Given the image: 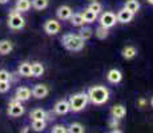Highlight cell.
I'll use <instances>...</instances> for the list:
<instances>
[{"mask_svg": "<svg viewBox=\"0 0 153 133\" xmlns=\"http://www.w3.org/2000/svg\"><path fill=\"white\" fill-rule=\"evenodd\" d=\"M31 7H32L31 0H16V5H15V8L19 12H28L31 10Z\"/></svg>", "mask_w": 153, "mask_h": 133, "instance_id": "ffe728a7", "label": "cell"}, {"mask_svg": "<svg viewBox=\"0 0 153 133\" xmlns=\"http://www.w3.org/2000/svg\"><path fill=\"white\" fill-rule=\"evenodd\" d=\"M68 101H69L71 111H73V112H80V111H83L85 106H87L88 101H89V99H88V93H85V92H79V93L72 94V96L69 97Z\"/></svg>", "mask_w": 153, "mask_h": 133, "instance_id": "3957f363", "label": "cell"}, {"mask_svg": "<svg viewBox=\"0 0 153 133\" xmlns=\"http://www.w3.org/2000/svg\"><path fill=\"white\" fill-rule=\"evenodd\" d=\"M95 35H96V37H97V39H100V40H105V39L108 37V35H109V28L100 25V27H97V28H96Z\"/></svg>", "mask_w": 153, "mask_h": 133, "instance_id": "cb8c5ba5", "label": "cell"}, {"mask_svg": "<svg viewBox=\"0 0 153 133\" xmlns=\"http://www.w3.org/2000/svg\"><path fill=\"white\" fill-rule=\"evenodd\" d=\"M124 7L126 8V10L131 11V12L137 13L139 10H140V3H139V0H126V1L124 3Z\"/></svg>", "mask_w": 153, "mask_h": 133, "instance_id": "7402d4cb", "label": "cell"}, {"mask_svg": "<svg viewBox=\"0 0 153 133\" xmlns=\"http://www.w3.org/2000/svg\"><path fill=\"white\" fill-rule=\"evenodd\" d=\"M13 49V44L12 41L10 40H0V55L5 56V55H10Z\"/></svg>", "mask_w": 153, "mask_h": 133, "instance_id": "2e32d148", "label": "cell"}, {"mask_svg": "<svg viewBox=\"0 0 153 133\" xmlns=\"http://www.w3.org/2000/svg\"><path fill=\"white\" fill-rule=\"evenodd\" d=\"M68 132H71V133H84L85 128H84V125H81V124H79V123H72L68 128Z\"/></svg>", "mask_w": 153, "mask_h": 133, "instance_id": "4316f807", "label": "cell"}, {"mask_svg": "<svg viewBox=\"0 0 153 133\" xmlns=\"http://www.w3.org/2000/svg\"><path fill=\"white\" fill-rule=\"evenodd\" d=\"M79 35H80L84 40H89L93 35V31L89 28V27H83V28L80 29V32H79Z\"/></svg>", "mask_w": 153, "mask_h": 133, "instance_id": "83f0119b", "label": "cell"}, {"mask_svg": "<svg viewBox=\"0 0 153 133\" xmlns=\"http://www.w3.org/2000/svg\"><path fill=\"white\" fill-rule=\"evenodd\" d=\"M32 7L37 11H43L48 7V0H31Z\"/></svg>", "mask_w": 153, "mask_h": 133, "instance_id": "484cf974", "label": "cell"}, {"mask_svg": "<svg viewBox=\"0 0 153 133\" xmlns=\"http://www.w3.org/2000/svg\"><path fill=\"white\" fill-rule=\"evenodd\" d=\"M48 93H49V88L45 84H37L32 89V96L35 99H44V97L48 96Z\"/></svg>", "mask_w": 153, "mask_h": 133, "instance_id": "9c48e42d", "label": "cell"}, {"mask_svg": "<svg viewBox=\"0 0 153 133\" xmlns=\"http://www.w3.org/2000/svg\"><path fill=\"white\" fill-rule=\"evenodd\" d=\"M107 79L109 82H112V84H117V82H120L123 80V73L120 72L119 69L113 68V69H111L109 72L107 73Z\"/></svg>", "mask_w": 153, "mask_h": 133, "instance_id": "5bb4252c", "label": "cell"}, {"mask_svg": "<svg viewBox=\"0 0 153 133\" xmlns=\"http://www.w3.org/2000/svg\"><path fill=\"white\" fill-rule=\"evenodd\" d=\"M71 111V106H69V101L67 100H59L57 103L53 106V112L59 116H63V114H67Z\"/></svg>", "mask_w": 153, "mask_h": 133, "instance_id": "ba28073f", "label": "cell"}, {"mask_svg": "<svg viewBox=\"0 0 153 133\" xmlns=\"http://www.w3.org/2000/svg\"><path fill=\"white\" fill-rule=\"evenodd\" d=\"M10 0H0V4H7Z\"/></svg>", "mask_w": 153, "mask_h": 133, "instance_id": "e575fe53", "label": "cell"}, {"mask_svg": "<svg viewBox=\"0 0 153 133\" xmlns=\"http://www.w3.org/2000/svg\"><path fill=\"white\" fill-rule=\"evenodd\" d=\"M121 56L125 59V60H132V59H134L137 56V48L133 45H126L123 48Z\"/></svg>", "mask_w": 153, "mask_h": 133, "instance_id": "9a60e30c", "label": "cell"}, {"mask_svg": "<svg viewBox=\"0 0 153 133\" xmlns=\"http://www.w3.org/2000/svg\"><path fill=\"white\" fill-rule=\"evenodd\" d=\"M145 104H146V101L144 99H139V100H137V105H139V106H144Z\"/></svg>", "mask_w": 153, "mask_h": 133, "instance_id": "836d02e7", "label": "cell"}, {"mask_svg": "<svg viewBox=\"0 0 153 133\" xmlns=\"http://www.w3.org/2000/svg\"><path fill=\"white\" fill-rule=\"evenodd\" d=\"M25 25V19L22 16V12L13 8V10L10 11V16H8V27L13 31H19V29H23Z\"/></svg>", "mask_w": 153, "mask_h": 133, "instance_id": "277c9868", "label": "cell"}, {"mask_svg": "<svg viewBox=\"0 0 153 133\" xmlns=\"http://www.w3.org/2000/svg\"><path fill=\"white\" fill-rule=\"evenodd\" d=\"M29 117L31 120H42V119H45L47 117V112L42 108H36L29 113Z\"/></svg>", "mask_w": 153, "mask_h": 133, "instance_id": "603a6c76", "label": "cell"}, {"mask_svg": "<svg viewBox=\"0 0 153 133\" xmlns=\"http://www.w3.org/2000/svg\"><path fill=\"white\" fill-rule=\"evenodd\" d=\"M31 65L32 64L29 63V61H23V63H20L19 68H17L19 75L23 76V77H29V76H31Z\"/></svg>", "mask_w": 153, "mask_h": 133, "instance_id": "e0dca14e", "label": "cell"}, {"mask_svg": "<svg viewBox=\"0 0 153 133\" xmlns=\"http://www.w3.org/2000/svg\"><path fill=\"white\" fill-rule=\"evenodd\" d=\"M88 8H89V10H92V11H95V12L99 15L100 12H101V10H102V5L100 4L99 1H96V0H95V1H91V4H89V7H88Z\"/></svg>", "mask_w": 153, "mask_h": 133, "instance_id": "4dcf8cb0", "label": "cell"}, {"mask_svg": "<svg viewBox=\"0 0 153 133\" xmlns=\"http://www.w3.org/2000/svg\"><path fill=\"white\" fill-rule=\"evenodd\" d=\"M47 126V121L45 119H42V120H32V129L35 132H42L45 129Z\"/></svg>", "mask_w": 153, "mask_h": 133, "instance_id": "d4e9b609", "label": "cell"}, {"mask_svg": "<svg viewBox=\"0 0 153 133\" xmlns=\"http://www.w3.org/2000/svg\"><path fill=\"white\" fill-rule=\"evenodd\" d=\"M151 105L153 106V97H152V100H151Z\"/></svg>", "mask_w": 153, "mask_h": 133, "instance_id": "8d00e7d4", "label": "cell"}, {"mask_svg": "<svg viewBox=\"0 0 153 133\" xmlns=\"http://www.w3.org/2000/svg\"><path fill=\"white\" fill-rule=\"evenodd\" d=\"M99 23H100V25L111 28V27H113L117 23V16L113 12H111V11H105V12H102L100 15Z\"/></svg>", "mask_w": 153, "mask_h": 133, "instance_id": "8992f818", "label": "cell"}, {"mask_svg": "<svg viewBox=\"0 0 153 133\" xmlns=\"http://www.w3.org/2000/svg\"><path fill=\"white\" fill-rule=\"evenodd\" d=\"M32 96V91L27 87H19L15 92V99L19 100V101H27L31 99Z\"/></svg>", "mask_w": 153, "mask_h": 133, "instance_id": "30bf717a", "label": "cell"}, {"mask_svg": "<svg viewBox=\"0 0 153 133\" xmlns=\"http://www.w3.org/2000/svg\"><path fill=\"white\" fill-rule=\"evenodd\" d=\"M69 22L73 27H83L84 23H85L81 13H72V16L69 17Z\"/></svg>", "mask_w": 153, "mask_h": 133, "instance_id": "44dd1931", "label": "cell"}, {"mask_svg": "<svg viewBox=\"0 0 153 133\" xmlns=\"http://www.w3.org/2000/svg\"><path fill=\"white\" fill-rule=\"evenodd\" d=\"M117 22L119 23H123V24H126V23H129V22H132V19H133V16H134V13L133 12H131L129 10H126V8H121V10L117 12Z\"/></svg>", "mask_w": 153, "mask_h": 133, "instance_id": "8fae6325", "label": "cell"}, {"mask_svg": "<svg viewBox=\"0 0 153 133\" xmlns=\"http://www.w3.org/2000/svg\"><path fill=\"white\" fill-rule=\"evenodd\" d=\"M10 88H11V82L10 81H0V93L8 92Z\"/></svg>", "mask_w": 153, "mask_h": 133, "instance_id": "1f68e13d", "label": "cell"}, {"mask_svg": "<svg viewBox=\"0 0 153 133\" xmlns=\"http://www.w3.org/2000/svg\"><path fill=\"white\" fill-rule=\"evenodd\" d=\"M52 132L53 133H67L68 132V128L63 124H56V125L52 126Z\"/></svg>", "mask_w": 153, "mask_h": 133, "instance_id": "f1b7e54d", "label": "cell"}, {"mask_svg": "<svg viewBox=\"0 0 153 133\" xmlns=\"http://www.w3.org/2000/svg\"><path fill=\"white\" fill-rule=\"evenodd\" d=\"M12 73H10L5 69H0V81H11Z\"/></svg>", "mask_w": 153, "mask_h": 133, "instance_id": "f546056e", "label": "cell"}, {"mask_svg": "<svg viewBox=\"0 0 153 133\" xmlns=\"http://www.w3.org/2000/svg\"><path fill=\"white\" fill-rule=\"evenodd\" d=\"M111 113H112V117H116V119L121 120V119H124L125 117L126 109H125V106H123L121 104H116V105L112 106Z\"/></svg>", "mask_w": 153, "mask_h": 133, "instance_id": "4fadbf2b", "label": "cell"}, {"mask_svg": "<svg viewBox=\"0 0 153 133\" xmlns=\"http://www.w3.org/2000/svg\"><path fill=\"white\" fill-rule=\"evenodd\" d=\"M72 13H73V11L69 5H61V7H59L57 11H56V15H57L59 20H69Z\"/></svg>", "mask_w": 153, "mask_h": 133, "instance_id": "7c38bea8", "label": "cell"}, {"mask_svg": "<svg viewBox=\"0 0 153 133\" xmlns=\"http://www.w3.org/2000/svg\"><path fill=\"white\" fill-rule=\"evenodd\" d=\"M91 1H95V0H91Z\"/></svg>", "mask_w": 153, "mask_h": 133, "instance_id": "f35d334b", "label": "cell"}, {"mask_svg": "<svg viewBox=\"0 0 153 133\" xmlns=\"http://www.w3.org/2000/svg\"><path fill=\"white\" fill-rule=\"evenodd\" d=\"M44 75V65L39 61H35L31 65V76L33 77H40Z\"/></svg>", "mask_w": 153, "mask_h": 133, "instance_id": "ac0fdd59", "label": "cell"}, {"mask_svg": "<svg viewBox=\"0 0 153 133\" xmlns=\"http://www.w3.org/2000/svg\"><path fill=\"white\" fill-rule=\"evenodd\" d=\"M119 126V119H116V117H112V119L109 120V128L114 129Z\"/></svg>", "mask_w": 153, "mask_h": 133, "instance_id": "d6a6232c", "label": "cell"}, {"mask_svg": "<svg viewBox=\"0 0 153 133\" xmlns=\"http://www.w3.org/2000/svg\"><path fill=\"white\" fill-rule=\"evenodd\" d=\"M61 29L60 23L56 19H49L44 23V32L48 35H57Z\"/></svg>", "mask_w": 153, "mask_h": 133, "instance_id": "52a82bcc", "label": "cell"}, {"mask_svg": "<svg viewBox=\"0 0 153 133\" xmlns=\"http://www.w3.org/2000/svg\"><path fill=\"white\" fill-rule=\"evenodd\" d=\"M88 99L92 104L95 105H102L109 100V89L104 85H93L88 89Z\"/></svg>", "mask_w": 153, "mask_h": 133, "instance_id": "6da1fadb", "label": "cell"}, {"mask_svg": "<svg viewBox=\"0 0 153 133\" xmlns=\"http://www.w3.org/2000/svg\"><path fill=\"white\" fill-rule=\"evenodd\" d=\"M24 106L22 105V101L15 99L13 101H11L8 104V109H7V113L10 117H20L24 114Z\"/></svg>", "mask_w": 153, "mask_h": 133, "instance_id": "5b68a950", "label": "cell"}, {"mask_svg": "<svg viewBox=\"0 0 153 133\" xmlns=\"http://www.w3.org/2000/svg\"><path fill=\"white\" fill-rule=\"evenodd\" d=\"M81 15H83L84 17V22L85 23H95L96 20H97V13L95 12V11L89 10V8H85V10L81 12Z\"/></svg>", "mask_w": 153, "mask_h": 133, "instance_id": "d6986e66", "label": "cell"}, {"mask_svg": "<svg viewBox=\"0 0 153 133\" xmlns=\"http://www.w3.org/2000/svg\"><path fill=\"white\" fill-rule=\"evenodd\" d=\"M22 132H23V133L28 132V126H24V128H23V129H22Z\"/></svg>", "mask_w": 153, "mask_h": 133, "instance_id": "d590c367", "label": "cell"}, {"mask_svg": "<svg viewBox=\"0 0 153 133\" xmlns=\"http://www.w3.org/2000/svg\"><path fill=\"white\" fill-rule=\"evenodd\" d=\"M64 48L68 49L71 52L81 51L85 45V40L79 33H65L61 39Z\"/></svg>", "mask_w": 153, "mask_h": 133, "instance_id": "7a4b0ae2", "label": "cell"}, {"mask_svg": "<svg viewBox=\"0 0 153 133\" xmlns=\"http://www.w3.org/2000/svg\"><path fill=\"white\" fill-rule=\"evenodd\" d=\"M148 3H151V4H153V0H148Z\"/></svg>", "mask_w": 153, "mask_h": 133, "instance_id": "74e56055", "label": "cell"}]
</instances>
